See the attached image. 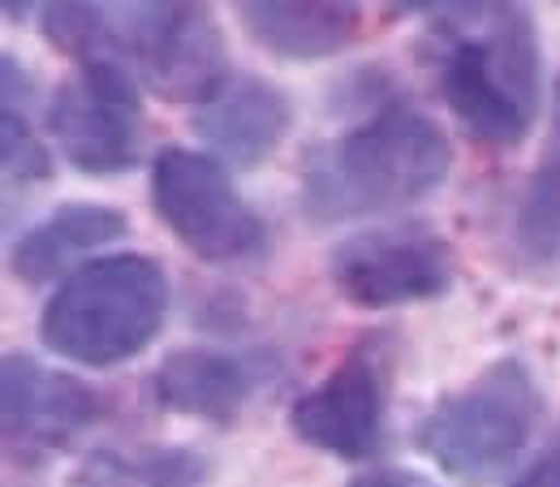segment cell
<instances>
[{
  "label": "cell",
  "instance_id": "obj_1",
  "mask_svg": "<svg viewBox=\"0 0 560 487\" xmlns=\"http://www.w3.org/2000/svg\"><path fill=\"white\" fill-rule=\"evenodd\" d=\"M440 39V95L488 151L530 139L539 113V31L526 4H427Z\"/></svg>",
  "mask_w": 560,
  "mask_h": 487
},
{
  "label": "cell",
  "instance_id": "obj_2",
  "mask_svg": "<svg viewBox=\"0 0 560 487\" xmlns=\"http://www.w3.org/2000/svg\"><path fill=\"white\" fill-rule=\"evenodd\" d=\"M453 173V147L444 130L415 104H380L341 139L306 155L302 208L332 224L353 216H384L422 204Z\"/></svg>",
  "mask_w": 560,
  "mask_h": 487
},
{
  "label": "cell",
  "instance_id": "obj_3",
  "mask_svg": "<svg viewBox=\"0 0 560 487\" xmlns=\"http://www.w3.org/2000/svg\"><path fill=\"white\" fill-rule=\"evenodd\" d=\"M168 277L155 259L117 251L57 285L39 315V341L57 358L104 371L139 358L164 328Z\"/></svg>",
  "mask_w": 560,
  "mask_h": 487
},
{
  "label": "cell",
  "instance_id": "obj_4",
  "mask_svg": "<svg viewBox=\"0 0 560 487\" xmlns=\"http://www.w3.org/2000/svg\"><path fill=\"white\" fill-rule=\"evenodd\" d=\"M539 384L522 358H495L475 380L453 389L419 422V449L457 484H495L530 444L539 422Z\"/></svg>",
  "mask_w": 560,
  "mask_h": 487
},
{
  "label": "cell",
  "instance_id": "obj_5",
  "mask_svg": "<svg viewBox=\"0 0 560 487\" xmlns=\"http://www.w3.org/2000/svg\"><path fill=\"white\" fill-rule=\"evenodd\" d=\"M151 208L203 264H242L268 246L259 211L242 199L224 164L190 147H160L151 164Z\"/></svg>",
  "mask_w": 560,
  "mask_h": 487
},
{
  "label": "cell",
  "instance_id": "obj_6",
  "mask_svg": "<svg viewBox=\"0 0 560 487\" xmlns=\"http://www.w3.org/2000/svg\"><path fill=\"white\" fill-rule=\"evenodd\" d=\"M397 346L388 333L358 337L346 358L289 406V431L341 462H371L384 449Z\"/></svg>",
  "mask_w": 560,
  "mask_h": 487
},
{
  "label": "cell",
  "instance_id": "obj_7",
  "mask_svg": "<svg viewBox=\"0 0 560 487\" xmlns=\"http://www.w3.org/2000/svg\"><path fill=\"white\" fill-rule=\"evenodd\" d=\"M121 57L151 95L203 104L229 78L224 35L208 4H113Z\"/></svg>",
  "mask_w": 560,
  "mask_h": 487
},
{
  "label": "cell",
  "instance_id": "obj_8",
  "mask_svg": "<svg viewBox=\"0 0 560 487\" xmlns=\"http://www.w3.org/2000/svg\"><path fill=\"white\" fill-rule=\"evenodd\" d=\"M328 277L358 311H393L444 298L457 277V259L448 237L427 224H380L332 246Z\"/></svg>",
  "mask_w": 560,
  "mask_h": 487
},
{
  "label": "cell",
  "instance_id": "obj_9",
  "mask_svg": "<svg viewBox=\"0 0 560 487\" xmlns=\"http://www.w3.org/2000/svg\"><path fill=\"white\" fill-rule=\"evenodd\" d=\"M48 130L61 155L86 177H117L135 169L142 147L139 78L121 61L78 66V73L52 91Z\"/></svg>",
  "mask_w": 560,
  "mask_h": 487
},
{
  "label": "cell",
  "instance_id": "obj_10",
  "mask_svg": "<svg viewBox=\"0 0 560 487\" xmlns=\"http://www.w3.org/2000/svg\"><path fill=\"white\" fill-rule=\"evenodd\" d=\"M95 393L66 371L44 367L35 353H4L0 362V431L13 466H39L70 449L95 422Z\"/></svg>",
  "mask_w": 560,
  "mask_h": 487
},
{
  "label": "cell",
  "instance_id": "obj_11",
  "mask_svg": "<svg viewBox=\"0 0 560 487\" xmlns=\"http://www.w3.org/2000/svg\"><path fill=\"white\" fill-rule=\"evenodd\" d=\"M293 126L289 95L259 73H229L190 113V130L229 169H259Z\"/></svg>",
  "mask_w": 560,
  "mask_h": 487
},
{
  "label": "cell",
  "instance_id": "obj_12",
  "mask_svg": "<svg viewBox=\"0 0 560 487\" xmlns=\"http://www.w3.org/2000/svg\"><path fill=\"white\" fill-rule=\"evenodd\" d=\"M264 362L229 349H173L151 371V397L168 415L203 418L215 427L237 422L255 389L264 384Z\"/></svg>",
  "mask_w": 560,
  "mask_h": 487
},
{
  "label": "cell",
  "instance_id": "obj_13",
  "mask_svg": "<svg viewBox=\"0 0 560 487\" xmlns=\"http://www.w3.org/2000/svg\"><path fill=\"white\" fill-rule=\"evenodd\" d=\"M237 26L280 61H324L362 35V4L350 0H242Z\"/></svg>",
  "mask_w": 560,
  "mask_h": 487
},
{
  "label": "cell",
  "instance_id": "obj_14",
  "mask_svg": "<svg viewBox=\"0 0 560 487\" xmlns=\"http://www.w3.org/2000/svg\"><path fill=\"white\" fill-rule=\"evenodd\" d=\"M126 233H130V220L121 208L73 199L13 242L9 268L22 285H48L52 277H61L73 259H82L100 246H113Z\"/></svg>",
  "mask_w": 560,
  "mask_h": 487
},
{
  "label": "cell",
  "instance_id": "obj_15",
  "mask_svg": "<svg viewBox=\"0 0 560 487\" xmlns=\"http://www.w3.org/2000/svg\"><path fill=\"white\" fill-rule=\"evenodd\" d=\"M513 242L517 251L544 268L560 259V78H557V104H552V130H548V147L517 199V216H513Z\"/></svg>",
  "mask_w": 560,
  "mask_h": 487
},
{
  "label": "cell",
  "instance_id": "obj_16",
  "mask_svg": "<svg viewBox=\"0 0 560 487\" xmlns=\"http://www.w3.org/2000/svg\"><path fill=\"white\" fill-rule=\"evenodd\" d=\"M199 466L186 453H113L95 449L70 471L66 487H195Z\"/></svg>",
  "mask_w": 560,
  "mask_h": 487
},
{
  "label": "cell",
  "instance_id": "obj_17",
  "mask_svg": "<svg viewBox=\"0 0 560 487\" xmlns=\"http://www.w3.org/2000/svg\"><path fill=\"white\" fill-rule=\"evenodd\" d=\"M0 160L13 186H39L52 177V151L39 142L31 121L18 113V104L0 108Z\"/></svg>",
  "mask_w": 560,
  "mask_h": 487
},
{
  "label": "cell",
  "instance_id": "obj_18",
  "mask_svg": "<svg viewBox=\"0 0 560 487\" xmlns=\"http://www.w3.org/2000/svg\"><path fill=\"white\" fill-rule=\"evenodd\" d=\"M513 487H560V436L526 466L522 479H513Z\"/></svg>",
  "mask_w": 560,
  "mask_h": 487
},
{
  "label": "cell",
  "instance_id": "obj_19",
  "mask_svg": "<svg viewBox=\"0 0 560 487\" xmlns=\"http://www.w3.org/2000/svg\"><path fill=\"white\" fill-rule=\"evenodd\" d=\"M350 487H440V484H431L427 475L406 471V466H375V471L358 475Z\"/></svg>",
  "mask_w": 560,
  "mask_h": 487
}]
</instances>
